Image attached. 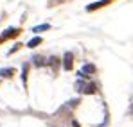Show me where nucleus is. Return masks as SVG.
Listing matches in <instances>:
<instances>
[{"mask_svg":"<svg viewBox=\"0 0 133 127\" xmlns=\"http://www.w3.org/2000/svg\"><path fill=\"white\" fill-rule=\"evenodd\" d=\"M92 73H95V64L92 63H87L81 66V70H79V75L83 77V75H92Z\"/></svg>","mask_w":133,"mask_h":127,"instance_id":"f257e3e1","label":"nucleus"},{"mask_svg":"<svg viewBox=\"0 0 133 127\" xmlns=\"http://www.w3.org/2000/svg\"><path fill=\"white\" fill-rule=\"evenodd\" d=\"M72 66H74V59H72V54L70 52H65V56H63V70H72Z\"/></svg>","mask_w":133,"mask_h":127,"instance_id":"f03ea898","label":"nucleus"},{"mask_svg":"<svg viewBox=\"0 0 133 127\" xmlns=\"http://www.w3.org/2000/svg\"><path fill=\"white\" fill-rule=\"evenodd\" d=\"M18 34H20V29H15V27H11V29H5V32H4L0 38L5 41V40H9V38H15V36H18Z\"/></svg>","mask_w":133,"mask_h":127,"instance_id":"7ed1b4c3","label":"nucleus"},{"mask_svg":"<svg viewBox=\"0 0 133 127\" xmlns=\"http://www.w3.org/2000/svg\"><path fill=\"white\" fill-rule=\"evenodd\" d=\"M49 29H50V25H49V23H42V25L32 27V32H34V34H40V32H43V31H49Z\"/></svg>","mask_w":133,"mask_h":127,"instance_id":"20e7f679","label":"nucleus"},{"mask_svg":"<svg viewBox=\"0 0 133 127\" xmlns=\"http://www.w3.org/2000/svg\"><path fill=\"white\" fill-rule=\"evenodd\" d=\"M13 73H15L13 68H2V70H0V75L5 77V79H7V77H13Z\"/></svg>","mask_w":133,"mask_h":127,"instance_id":"39448f33","label":"nucleus"},{"mask_svg":"<svg viewBox=\"0 0 133 127\" xmlns=\"http://www.w3.org/2000/svg\"><path fill=\"white\" fill-rule=\"evenodd\" d=\"M40 43H42V38H40V36H36V38H32L31 41L27 43V47H29V48H34V47H38Z\"/></svg>","mask_w":133,"mask_h":127,"instance_id":"423d86ee","label":"nucleus"},{"mask_svg":"<svg viewBox=\"0 0 133 127\" xmlns=\"http://www.w3.org/2000/svg\"><path fill=\"white\" fill-rule=\"evenodd\" d=\"M83 93H87V95H92V93H95V84H88L83 88Z\"/></svg>","mask_w":133,"mask_h":127,"instance_id":"0eeeda50","label":"nucleus"},{"mask_svg":"<svg viewBox=\"0 0 133 127\" xmlns=\"http://www.w3.org/2000/svg\"><path fill=\"white\" fill-rule=\"evenodd\" d=\"M32 59H34V64H36V66H43V64H47L43 61V57H40V56H34Z\"/></svg>","mask_w":133,"mask_h":127,"instance_id":"6e6552de","label":"nucleus"},{"mask_svg":"<svg viewBox=\"0 0 133 127\" xmlns=\"http://www.w3.org/2000/svg\"><path fill=\"white\" fill-rule=\"evenodd\" d=\"M83 88H85V83H81V81H77V83H76V89L83 91Z\"/></svg>","mask_w":133,"mask_h":127,"instance_id":"1a4fd4ad","label":"nucleus"},{"mask_svg":"<svg viewBox=\"0 0 133 127\" xmlns=\"http://www.w3.org/2000/svg\"><path fill=\"white\" fill-rule=\"evenodd\" d=\"M72 127H79V124H77V122L74 120V122H72Z\"/></svg>","mask_w":133,"mask_h":127,"instance_id":"9d476101","label":"nucleus"}]
</instances>
